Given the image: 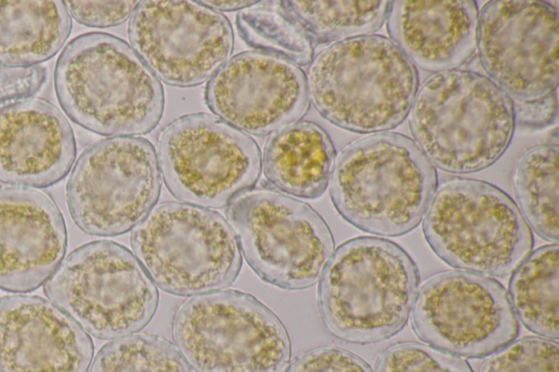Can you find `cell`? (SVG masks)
<instances>
[{
	"mask_svg": "<svg viewBox=\"0 0 559 372\" xmlns=\"http://www.w3.org/2000/svg\"><path fill=\"white\" fill-rule=\"evenodd\" d=\"M56 95L76 124L106 136L153 131L164 112V89L135 51L105 33L83 34L62 50Z\"/></svg>",
	"mask_w": 559,
	"mask_h": 372,
	"instance_id": "1",
	"label": "cell"
},
{
	"mask_svg": "<svg viewBox=\"0 0 559 372\" xmlns=\"http://www.w3.org/2000/svg\"><path fill=\"white\" fill-rule=\"evenodd\" d=\"M329 183L333 205L346 221L369 233L399 237L423 219L438 176L412 139L380 132L348 143L335 156Z\"/></svg>",
	"mask_w": 559,
	"mask_h": 372,
	"instance_id": "2",
	"label": "cell"
},
{
	"mask_svg": "<svg viewBox=\"0 0 559 372\" xmlns=\"http://www.w3.org/2000/svg\"><path fill=\"white\" fill-rule=\"evenodd\" d=\"M408 124L428 160L451 173L495 164L515 127L512 99L487 76L468 70L427 77L417 89Z\"/></svg>",
	"mask_w": 559,
	"mask_h": 372,
	"instance_id": "3",
	"label": "cell"
},
{
	"mask_svg": "<svg viewBox=\"0 0 559 372\" xmlns=\"http://www.w3.org/2000/svg\"><path fill=\"white\" fill-rule=\"evenodd\" d=\"M418 269L399 244L378 237L342 243L319 281L318 309L326 329L352 344L390 338L406 324Z\"/></svg>",
	"mask_w": 559,
	"mask_h": 372,
	"instance_id": "4",
	"label": "cell"
},
{
	"mask_svg": "<svg viewBox=\"0 0 559 372\" xmlns=\"http://www.w3.org/2000/svg\"><path fill=\"white\" fill-rule=\"evenodd\" d=\"M306 77L317 111L355 133L400 125L418 89L414 64L393 40L376 34L331 44L311 61Z\"/></svg>",
	"mask_w": 559,
	"mask_h": 372,
	"instance_id": "5",
	"label": "cell"
},
{
	"mask_svg": "<svg viewBox=\"0 0 559 372\" xmlns=\"http://www.w3.org/2000/svg\"><path fill=\"white\" fill-rule=\"evenodd\" d=\"M424 216L423 232L432 251L466 272L504 276L527 257L534 244L514 201L486 181H445Z\"/></svg>",
	"mask_w": 559,
	"mask_h": 372,
	"instance_id": "6",
	"label": "cell"
},
{
	"mask_svg": "<svg viewBox=\"0 0 559 372\" xmlns=\"http://www.w3.org/2000/svg\"><path fill=\"white\" fill-rule=\"evenodd\" d=\"M173 337L194 372H284L292 346L278 316L255 297L219 290L182 302Z\"/></svg>",
	"mask_w": 559,
	"mask_h": 372,
	"instance_id": "7",
	"label": "cell"
},
{
	"mask_svg": "<svg viewBox=\"0 0 559 372\" xmlns=\"http://www.w3.org/2000/svg\"><path fill=\"white\" fill-rule=\"evenodd\" d=\"M130 241L151 279L179 297L223 290L242 266L228 221L215 211L182 202L154 206L133 228Z\"/></svg>",
	"mask_w": 559,
	"mask_h": 372,
	"instance_id": "8",
	"label": "cell"
},
{
	"mask_svg": "<svg viewBox=\"0 0 559 372\" xmlns=\"http://www.w3.org/2000/svg\"><path fill=\"white\" fill-rule=\"evenodd\" d=\"M44 292L99 339H117L144 328L155 315L159 298L135 255L109 240L74 249L48 278Z\"/></svg>",
	"mask_w": 559,
	"mask_h": 372,
	"instance_id": "9",
	"label": "cell"
},
{
	"mask_svg": "<svg viewBox=\"0 0 559 372\" xmlns=\"http://www.w3.org/2000/svg\"><path fill=\"white\" fill-rule=\"evenodd\" d=\"M226 217L249 266L281 289L313 286L334 251L324 219L307 203L272 189L237 196Z\"/></svg>",
	"mask_w": 559,
	"mask_h": 372,
	"instance_id": "10",
	"label": "cell"
},
{
	"mask_svg": "<svg viewBox=\"0 0 559 372\" xmlns=\"http://www.w3.org/2000/svg\"><path fill=\"white\" fill-rule=\"evenodd\" d=\"M156 155L170 194L203 208L228 206L252 190L261 173L257 142L205 112L168 123L159 133Z\"/></svg>",
	"mask_w": 559,
	"mask_h": 372,
	"instance_id": "11",
	"label": "cell"
},
{
	"mask_svg": "<svg viewBox=\"0 0 559 372\" xmlns=\"http://www.w3.org/2000/svg\"><path fill=\"white\" fill-rule=\"evenodd\" d=\"M160 171L152 143L112 136L86 147L66 188L74 224L85 233L114 237L128 232L154 208Z\"/></svg>",
	"mask_w": 559,
	"mask_h": 372,
	"instance_id": "12",
	"label": "cell"
},
{
	"mask_svg": "<svg viewBox=\"0 0 559 372\" xmlns=\"http://www.w3.org/2000/svg\"><path fill=\"white\" fill-rule=\"evenodd\" d=\"M416 335L457 357L489 356L511 343L519 322L503 286L491 277L448 271L429 277L412 308Z\"/></svg>",
	"mask_w": 559,
	"mask_h": 372,
	"instance_id": "13",
	"label": "cell"
},
{
	"mask_svg": "<svg viewBox=\"0 0 559 372\" xmlns=\"http://www.w3.org/2000/svg\"><path fill=\"white\" fill-rule=\"evenodd\" d=\"M132 49L162 82L192 87L210 80L234 48L229 20L200 1L138 2L128 25Z\"/></svg>",
	"mask_w": 559,
	"mask_h": 372,
	"instance_id": "14",
	"label": "cell"
},
{
	"mask_svg": "<svg viewBox=\"0 0 559 372\" xmlns=\"http://www.w3.org/2000/svg\"><path fill=\"white\" fill-rule=\"evenodd\" d=\"M558 41V11L550 2L495 0L478 13L481 68L513 100L557 89Z\"/></svg>",
	"mask_w": 559,
	"mask_h": 372,
	"instance_id": "15",
	"label": "cell"
},
{
	"mask_svg": "<svg viewBox=\"0 0 559 372\" xmlns=\"http://www.w3.org/2000/svg\"><path fill=\"white\" fill-rule=\"evenodd\" d=\"M204 99L217 118L260 136L300 121L310 107L307 77L299 65L257 50L228 59L209 80Z\"/></svg>",
	"mask_w": 559,
	"mask_h": 372,
	"instance_id": "16",
	"label": "cell"
},
{
	"mask_svg": "<svg viewBox=\"0 0 559 372\" xmlns=\"http://www.w3.org/2000/svg\"><path fill=\"white\" fill-rule=\"evenodd\" d=\"M93 355L91 337L52 302L0 297V372H87Z\"/></svg>",
	"mask_w": 559,
	"mask_h": 372,
	"instance_id": "17",
	"label": "cell"
},
{
	"mask_svg": "<svg viewBox=\"0 0 559 372\" xmlns=\"http://www.w3.org/2000/svg\"><path fill=\"white\" fill-rule=\"evenodd\" d=\"M66 250V224L47 193L0 187V289H37L59 266Z\"/></svg>",
	"mask_w": 559,
	"mask_h": 372,
	"instance_id": "18",
	"label": "cell"
},
{
	"mask_svg": "<svg viewBox=\"0 0 559 372\" xmlns=\"http://www.w3.org/2000/svg\"><path fill=\"white\" fill-rule=\"evenodd\" d=\"M75 155L70 123L49 101L26 97L0 108V182L52 185L68 175Z\"/></svg>",
	"mask_w": 559,
	"mask_h": 372,
	"instance_id": "19",
	"label": "cell"
},
{
	"mask_svg": "<svg viewBox=\"0 0 559 372\" xmlns=\"http://www.w3.org/2000/svg\"><path fill=\"white\" fill-rule=\"evenodd\" d=\"M386 28L414 67L456 70L477 46L478 8L473 0L391 1Z\"/></svg>",
	"mask_w": 559,
	"mask_h": 372,
	"instance_id": "20",
	"label": "cell"
},
{
	"mask_svg": "<svg viewBox=\"0 0 559 372\" xmlns=\"http://www.w3.org/2000/svg\"><path fill=\"white\" fill-rule=\"evenodd\" d=\"M335 148L326 131L311 121H298L276 131L263 149V172L283 193L314 200L328 188Z\"/></svg>",
	"mask_w": 559,
	"mask_h": 372,
	"instance_id": "21",
	"label": "cell"
},
{
	"mask_svg": "<svg viewBox=\"0 0 559 372\" xmlns=\"http://www.w3.org/2000/svg\"><path fill=\"white\" fill-rule=\"evenodd\" d=\"M70 31L64 1H0V67H32L52 58Z\"/></svg>",
	"mask_w": 559,
	"mask_h": 372,
	"instance_id": "22",
	"label": "cell"
},
{
	"mask_svg": "<svg viewBox=\"0 0 559 372\" xmlns=\"http://www.w3.org/2000/svg\"><path fill=\"white\" fill-rule=\"evenodd\" d=\"M513 273L510 302L515 315L527 329L546 339L559 337L558 321V245L535 250Z\"/></svg>",
	"mask_w": 559,
	"mask_h": 372,
	"instance_id": "23",
	"label": "cell"
},
{
	"mask_svg": "<svg viewBox=\"0 0 559 372\" xmlns=\"http://www.w3.org/2000/svg\"><path fill=\"white\" fill-rule=\"evenodd\" d=\"M558 145L526 149L514 170V193L527 224L542 238L558 241Z\"/></svg>",
	"mask_w": 559,
	"mask_h": 372,
	"instance_id": "24",
	"label": "cell"
},
{
	"mask_svg": "<svg viewBox=\"0 0 559 372\" xmlns=\"http://www.w3.org/2000/svg\"><path fill=\"white\" fill-rule=\"evenodd\" d=\"M238 34L257 51L282 57L297 65L313 60L316 44L282 1H260L236 15Z\"/></svg>",
	"mask_w": 559,
	"mask_h": 372,
	"instance_id": "25",
	"label": "cell"
},
{
	"mask_svg": "<svg viewBox=\"0 0 559 372\" xmlns=\"http://www.w3.org/2000/svg\"><path fill=\"white\" fill-rule=\"evenodd\" d=\"M316 45L372 35L386 21L391 1H282Z\"/></svg>",
	"mask_w": 559,
	"mask_h": 372,
	"instance_id": "26",
	"label": "cell"
},
{
	"mask_svg": "<svg viewBox=\"0 0 559 372\" xmlns=\"http://www.w3.org/2000/svg\"><path fill=\"white\" fill-rule=\"evenodd\" d=\"M88 372H192L179 350L164 338L134 334L104 345Z\"/></svg>",
	"mask_w": 559,
	"mask_h": 372,
	"instance_id": "27",
	"label": "cell"
},
{
	"mask_svg": "<svg viewBox=\"0 0 559 372\" xmlns=\"http://www.w3.org/2000/svg\"><path fill=\"white\" fill-rule=\"evenodd\" d=\"M558 344L524 337L490 353L478 372H558Z\"/></svg>",
	"mask_w": 559,
	"mask_h": 372,
	"instance_id": "28",
	"label": "cell"
},
{
	"mask_svg": "<svg viewBox=\"0 0 559 372\" xmlns=\"http://www.w3.org/2000/svg\"><path fill=\"white\" fill-rule=\"evenodd\" d=\"M376 372H473L461 357L419 343H399L378 358Z\"/></svg>",
	"mask_w": 559,
	"mask_h": 372,
	"instance_id": "29",
	"label": "cell"
},
{
	"mask_svg": "<svg viewBox=\"0 0 559 372\" xmlns=\"http://www.w3.org/2000/svg\"><path fill=\"white\" fill-rule=\"evenodd\" d=\"M284 372H372L358 356L336 347H318L294 359Z\"/></svg>",
	"mask_w": 559,
	"mask_h": 372,
	"instance_id": "30",
	"label": "cell"
},
{
	"mask_svg": "<svg viewBox=\"0 0 559 372\" xmlns=\"http://www.w3.org/2000/svg\"><path fill=\"white\" fill-rule=\"evenodd\" d=\"M69 14L91 27H111L126 22L138 1H64Z\"/></svg>",
	"mask_w": 559,
	"mask_h": 372,
	"instance_id": "31",
	"label": "cell"
},
{
	"mask_svg": "<svg viewBox=\"0 0 559 372\" xmlns=\"http://www.w3.org/2000/svg\"><path fill=\"white\" fill-rule=\"evenodd\" d=\"M46 77L40 65L0 67V108L19 99L32 97Z\"/></svg>",
	"mask_w": 559,
	"mask_h": 372,
	"instance_id": "32",
	"label": "cell"
},
{
	"mask_svg": "<svg viewBox=\"0 0 559 372\" xmlns=\"http://www.w3.org/2000/svg\"><path fill=\"white\" fill-rule=\"evenodd\" d=\"M514 123L519 128L540 130L556 123L558 118L557 89L528 101L513 100Z\"/></svg>",
	"mask_w": 559,
	"mask_h": 372,
	"instance_id": "33",
	"label": "cell"
},
{
	"mask_svg": "<svg viewBox=\"0 0 559 372\" xmlns=\"http://www.w3.org/2000/svg\"><path fill=\"white\" fill-rule=\"evenodd\" d=\"M214 11H236L254 4L257 1H200Z\"/></svg>",
	"mask_w": 559,
	"mask_h": 372,
	"instance_id": "34",
	"label": "cell"
}]
</instances>
